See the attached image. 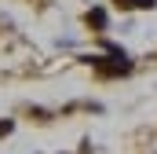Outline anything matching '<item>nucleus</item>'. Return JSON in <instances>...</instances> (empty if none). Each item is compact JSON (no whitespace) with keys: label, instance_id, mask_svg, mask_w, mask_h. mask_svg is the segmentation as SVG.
<instances>
[{"label":"nucleus","instance_id":"7ed1b4c3","mask_svg":"<svg viewBox=\"0 0 157 154\" xmlns=\"http://www.w3.org/2000/svg\"><path fill=\"white\" fill-rule=\"evenodd\" d=\"M121 7H154L157 0H117Z\"/></svg>","mask_w":157,"mask_h":154},{"label":"nucleus","instance_id":"f257e3e1","mask_svg":"<svg viewBox=\"0 0 157 154\" xmlns=\"http://www.w3.org/2000/svg\"><path fill=\"white\" fill-rule=\"evenodd\" d=\"M95 70H99V74H106V77H113V74H128V70H132V63H128L124 55H113V63L95 59Z\"/></svg>","mask_w":157,"mask_h":154},{"label":"nucleus","instance_id":"f03ea898","mask_svg":"<svg viewBox=\"0 0 157 154\" xmlns=\"http://www.w3.org/2000/svg\"><path fill=\"white\" fill-rule=\"evenodd\" d=\"M88 26L102 30V26H106V11H102V7H91V11H88Z\"/></svg>","mask_w":157,"mask_h":154},{"label":"nucleus","instance_id":"20e7f679","mask_svg":"<svg viewBox=\"0 0 157 154\" xmlns=\"http://www.w3.org/2000/svg\"><path fill=\"white\" fill-rule=\"evenodd\" d=\"M11 132V121H0V136H7Z\"/></svg>","mask_w":157,"mask_h":154}]
</instances>
